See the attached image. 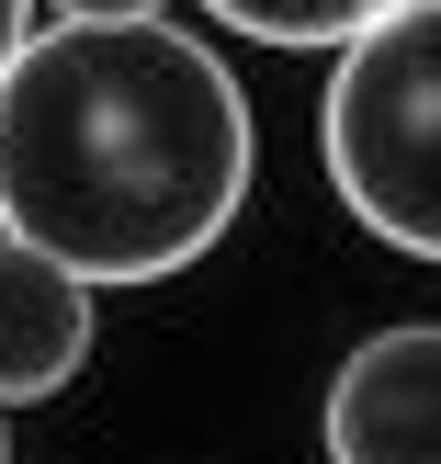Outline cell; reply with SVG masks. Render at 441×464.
I'll return each mask as SVG.
<instances>
[{"label":"cell","mask_w":441,"mask_h":464,"mask_svg":"<svg viewBox=\"0 0 441 464\" xmlns=\"http://www.w3.org/2000/svg\"><path fill=\"white\" fill-rule=\"evenodd\" d=\"M261 125L238 68L170 12L34 23L0 68V227L91 284H170L238 227Z\"/></svg>","instance_id":"6da1fadb"},{"label":"cell","mask_w":441,"mask_h":464,"mask_svg":"<svg viewBox=\"0 0 441 464\" xmlns=\"http://www.w3.org/2000/svg\"><path fill=\"white\" fill-rule=\"evenodd\" d=\"M317 159L362 238L441 261V0H397L317 91Z\"/></svg>","instance_id":"7a4b0ae2"},{"label":"cell","mask_w":441,"mask_h":464,"mask_svg":"<svg viewBox=\"0 0 441 464\" xmlns=\"http://www.w3.org/2000/svg\"><path fill=\"white\" fill-rule=\"evenodd\" d=\"M317 453L329 464H441V317L351 340L317 397Z\"/></svg>","instance_id":"3957f363"},{"label":"cell","mask_w":441,"mask_h":464,"mask_svg":"<svg viewBox=\"0 0 441 464\" xmlns=\"http://www.w3.org/2000/svg\"><path fill=\"white\" fill-rule=\"evenodd\" d=\"M91 340H102V284L0 227V408L68 397L80 362H91Z\"/></svg>","instance_id":"277c9868"},{"label":"cell","mask_w":441,"mask_h":464,"mask_svg":"<svg viewBox=\"0 0 441 464\" xmlns=\"http://www.w3.org/2000/svg\"><path fill=\"white\" fill-rule=\"evenodd\" d=\"M204 12H216L226 34H249V45H283V57H340V45L374 34L397 0H204Z\"/></svg>","instance_id":"5b68a950"},{"label":"cell","mask_w":441,"mask_h":464,"mask_svg":"<svg viewBox=\"0 0 441 464\" xmlns=\"http://www.w3.org/2000/svg\"><path fill=\"white\" fill-rule=\"evenodd\" d=\"M57 23H148V12H170V0H45Z\"/></svg>","instance_id":"8992f818"},{"label":"cell","mask_w":441,"mask_h":464,"mask_svg":"<svg viewBox=\"0 0 441 464\" xmlns=\"http://www.w3.org/2000/svg\"><path fill=\"white\" fill-rule=\"evenodd\" d=\"M34 12H45V0H0V68H12L23 45H34Z\"/></svg>","instance_id":"52a82bcc"},{"label":"cell","mask_w":441,"mask_h":464,"mask_svg":"<svg viewBox=\"0 0 441 464\" xmlns=\"http://www.w3.org/2000/svg\"><path fill=\"white\" fill-rule=\"evenodd\" d=\"M0 464H12V408H0Z\"/></svg>","instance_id":"ba28073f"}]
</instances>
